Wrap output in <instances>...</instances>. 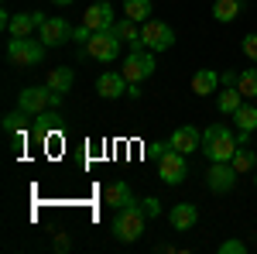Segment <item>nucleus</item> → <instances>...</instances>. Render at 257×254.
I'll return each instance as SVG.
<instances>
[{
    "mask_svg": "<svg viewBox=\"0 0 257 254\" xmlns=\"http://www.w3.org/2000/svg\"><path fill=\"white\" fill-rule=\"evenodd\" d=\"M151 155L158 158V179L165 182V186H182V182H185V176H189V161H185V158L189 155L175 151L172 141L151 144Z\"/></svg>",
    "mask_w": 257,
    "mask_h": 254,
    "instance_id": "nucleus-1",
    "label": "nucleus"
},
{
    "mask_svg": "<svg viewBox=\"0 0 257 254\" xmlns=\"http://www.w3.org/2000/svg\"><path fill=\"white\" fill-rule=\"evenodd\" d=\"M237 148H240V141L226 124H209L202 131V155L209 161H230Z\"/></svg>",
    "mask_w": 257,
    "mask_h": 254,
    "instance_id": "nucleus-2",
    "label": "nucleus"
},
{
    "mask_svg": "<svg viewBox=\"0 0 257 254\" xmlns=\"http://www.w3.org/2000/svg\"><path fill=\"white\" fill-rule=\"evenodd\" d=\"M144 223H148V216L141 210V203H131V206L117 210L110 230H113V237H117L120 244H134V240H141V234H144Z\"/></svg>",
    "mask_w": 257,
    "mask_h": 254,
    "instance_id": "nucleus-3",
    "label": "nucleus"
},
{
    "mask_svg": "<svg viewBox=\"0 0 257 254\" xmlns=\"http://www.w3.org/2000/svg\"><path fill=\"white\" fill-rule=\"evenodd\" d=\"M45 59V41L35 38H11L7 41V62L18 65V69H31V65H41Z\"/></svg>",
    "mask_w": 257,
    "mask_h": 254,
    "instance_id": "nucleus-4",
    "label": "nucleus"
},
{
    "mask_svg": "<svg viewBox=\"0 0 257 254\" xmlns=\"http://www.w3.org/2000/svg\"><path fill=\"white\" fill-rule=\"evenodd\" d=\"M62 97H65V93H55V90H48V86H28V90H21L18 107L24 110V114L38 117L41 110H48V107H55V110H59Z\"/></svg>",
    "mask_w": 257,
    "mask_h": 254,
    "instance_id": "nucleus-5",
    "label": "nucleus"
},
{
    "mask_svg": "<svg viewBox=\"0 0 257 254\" xmlns=\"http://www.w3.org/2000/svg\"><path fill=\"white\" fill-rule=\"evenodd\" d=\"M120 35L113 31V28H103V31H93V38L86 41V55L89 59H96V62H117V55H120Z\"/></svg>",
    "mask_w": 257,
    "mask_h": 254,
    "instance_id": "nucleus-6",
    "label": "nucleus"
},
{
    "mask_svg": "<svg viewBox=\"0 0 257 254\" xmlns=\"http://www.w3.org/2000/svg\"><path fill=\"white\" fill-rule=\"evenodd\" d=\"M127 82H141V79L155 76V52L151 48H138V52H127L123 59V69H120Z\"/></svg>",
    "mask_w": 257,
    "mask_h": 254,
    "instance_id": "nucleus-7",
    "label": "nucleus"
},
{
    "mask_svg": "<svg viewBox=\"0 0 257 254\" xmlns=\"http://www.w3.org/2000/svg\"><path fill=\"white\" fill-rule=\"evenodd\" d=\"M141 41H144V48H151V52H168V48L175 45V31H172L165 21H144V24H141Z\"/></svg>",
    "mask_w": 257,
    "mask_h": 254,
    "instance_id": "nucleus-8",
    "label": "nucleus"
},
{
    "mask_svg": "<svg viewBox=\"0 0 257 254\" xmlns=\"http://www.w3.org/2000/svg\"><path fill=\"white\" fill-rule=\"evenodd\" d=\"M206 186L213 189V193H230L233 186H237V168L230 165V161H209V172H206Z\"/></svg>",
    "mask_w": 257,
    "mask_h": 254,
    "instance_id": "nucleus-9",
    "label": "nucleus"
},
{
    "mask_svg": "<svg viewBox=\"0 0 257 254\" xmlns=\"http://www.w3.org/2000/svg\"><path fill=\"white\" fill-rule=\"evenodd\" d=\"M72 24L62 18H45V24L38 28V38L45 41V48H59V45H65V41L72 38Z\"/></svg>",
    "mask_w": 257,
    "mask_h": 254,
    "instance_id": "nucleus-10",
    "label": "nucleus"
},
{
    "mask_svg": "<svg viewBox=\"0 0 257 254\" xmlns=\"http://www.w3.org/2000/svg\"><path fill=\"white\" fill-rule=\"evenodd\" d=\"M41 24H45V14L28 11V14H14L7 21V31H11V38H31V31H38Z\"/></svg>",
    "mask_w": 257,
    "mask_h": 254,
    "instance_id": "nucleus-11",
    "label": "nucleus"
},
{
    "mask_svg": "<svg viewBox=\"0 0 257 254\" xmlns=\"http://www.w3.org/2000/svg\"><path fill=\"white\" fill-rule=\"evenodd\" d=\"M172 148L175 151H182V155H192V151H202V134H199L192 124H185V127H175L172 131Z\"/></svg>",
    "mask_w": 257,
    "mask_h": 254,
    "instance_id": "nucleus-12",
    "label": "nucleus"
},
{
    "mask_svg": "<svg viewBox=\"0 0 257 254\" xmlns=\"http://www.w3.org/2000/svg\"><path fill=\"white\" fill-rule=\"evenodd\" d=\"M82 24L89 28V31H103V28H113L117 21H113V7L103 0V4H93V7H86L82 11Z\"/></svg>",
    "mask_w": 257,
    "mask_h": 254,
    "instance_id": "nucleus-13",
    "label": "nucleus"
},
{
    "mask_svg": "<svg viewBox=\"0 0 257 254\" xmlns=\"http://www.w3.org/2000/svg\"><path fill=\"white\" fill-rule=\"evenodd\" d=\"M127 90H131V82L123 72H103L96 79V93L106 100H117V97H127Z\"/></svg>",
    "mask_w": 257,
    "mask_h": 254,
    "instance_id": "nucleus-14",
    "label": "nucleus"
},
{
    "mask_svg": "<svg viewBox=\"0 0 257 254\" xmlns=\"http://www.w3.org/2000/svg\"><path fill=\"white\" fill-rule=\"evenodd\" d=\"M106 206H113V210H123V206H131L134 203V189H131V182H123V179H113L110 186H106Z\"/></svg>",
    "mask_w": 257,
    "mask_h": 254,
    "instance_id": "nucleus-15",
    "label": "nucleus"
},
{
    "mask_svg": "<svg viewBox=\"0 0 257 254\" xmlns=\"http://www.w3.org/2000/svg\"><path fill=\"white\" fill-rule=\"evenodd\" d=\"M223 82L216 69H196L192 72V93L196 97H209V93H216V86Z\"/></svg>",
    "mask_w": 257,
    "mask_h": 254,
    "instance_id": "nucleus-16",
    "label": "nucleus"
},
{
    "mask_svg": "<svg viewBox=\"0 0 257 254\" xmlns=\"http://www.w3.org/2000/svg\"><path fill=\"white\" fill-rule=\"evenodd\" d=\"M168 220H172V227L175 230H192L199 220V210L192 206V203H175L172 206V213H168Z\"/></svg>",
    "mask_w": 257,
    "mask_h": 254,
    "instance_id": "nucleus-17",
    "label": "nucleus"
},
{
    "mask_svg": "<svg viewBox=\"0 0 257 254\" xmlns=\"http://www.w3.org/2000/svg\"><path fill=\"white\" fill-rule=\"evenodd\" d=\"M72 82H76V72H72L69 65L48 69V79H45V86H48V90H55V93H69V90H72Z\"/></svg>",
    "mask_w": 257,
    "mask_h": 254,
    "instance_id": "nucleus-18",
    "label": "nucleus"
},
{
    "mask_svg": "<svg viewBox=\"0 0 257 254\" xmlns=\"http://www.w3.org/2000/svg\"><path fill=\"white\" fill-rule=\"evenodd\" d=\"M113 31L120 35V41H127L131 45V52H138V48H144V41H141V28H138V21H131V18H123L113 24Z\"/></svg>",
    "mask_w": 257,
    "mask_h": 254,
    "instance_id": "nucleus-19",
    "label": "nucleus"
},
{
    "mask_svg": "<svg viewBox=\"0 0 257 254\" xmlns=\"http://www.w3.org/2000/svg\"><path fill=\"white\" fill-rule=\"evenodd\" d=\"M240 11H243V0H216V4H213V21L230 24V21L240 18Z\"/></svg>",
    "mask_w": 257,
    "mask_h": 254,
    "instance_id": "nucleus-20",
    "label": "nucleus"
},
{
    "mask_svg": "<svg viewBox=\"0 0 257 254\" xmlns=\"http://www.w3.org/2000/svg\"><path fill=\"white\" fill-rule=\"evenodd\" d=\"M59 127H62V117H59V110H55V107L41 110L38 117H35V131H38L41 137H48L52 131H59Z\"/></svg>",
    "mask_w": 257,
    "mask_h": 254,
    "instance_id": "nucleus-21",
    "label": "nucleus"
},
{
    "mask_svg": "<svg viewBox=\"0 0 257 254\" xmlns=\"http://www.w3.org/2000/svg\"><path fill=\"white\" fill-rule=\"evenodd\" d=\"M237 90L247 100H257V62H254V65H247V69L237 76Z\"/></svg>",
    "mask_w": 257,
    "mask_h": 254,
    "instance_id": "nucleus-22",
    "label": "nucleus"
},
{
    "mask_svg": "<svg viewBox=\"0 0 257 254\" xmlns=\"http://www.w3.org/2000/svg\"><path fill=\"white\" fill-rule=\"evenodd\" d=\"M233 124H237V131H254L257 127V107L254 103H240L237 114H233Z\"/></svg>",
    "mask_w": 257,
    "mask_h": 254,
    "instance_id": "nucleus-23",
    "label": "nucleus"
},
{
    "mask_svg": "<svg viewBox=\"0 0 257 254\" xmlns=\"http://www.w3.org/2000/svg\"><path fill=\"white\" fill-rule=\"evenodd\" d=\"M240 97H243V93H240L237 86H226V90L219 93V100H216L219 114H226V117H233V114H237V107H240Z\"/></svg>",
    "mask_w": 257,
    "mask_h": 254,
    "instance_id": "nucleus-24",
    "label": "nucleus"
},
{
    "mask_svg": "<svg viewBox=\"0 0 257 254\" xmlns=\"http://www.w3.org/2000/svg\"><path fill=\"white\" fill-rule=\"evenodd\" d=\"M123 14L138 24L151 21V0H123Z\"/></svg>",
    "mask_w": 257,
    "mask_h": 254,
    "instance_id": "nucleus-25",
    "label": "nucleus"
},
{
    "mask_svg": "<svg viewBox=\"0 0 257 254\" xmlns=\"http://www.w3.org/2000/svg\"><path fill=\"white\" fill-rule=\"evenodd\" d=\"M230 165L237 168V176H247V172L257 165V158H254V151H247V148L240 144L237 151H233V158H230Z\"/></svg>",
    "mask_w": 257,
    "mask_h": 254,
    "instance_id": "nucleus-26",
    "label": "nucleus"
},
{
    "mask_svg": "<svg viewBox=\"0 0 257 254\" xmlns=\"http://www.w3.org/2000/svg\"><path fill=\"white\" fill-rule=\"evenodd\" d=\"M28 117H31V114H24V110H11V114H7V117H4V131H7V134H24V127H28Z\"/></svg>",
    "mask_w": 257,
    "mask_h": 254,
    "instance_id": "nucleus-27",
    "label": "nucleus"
},
{
    "mask_svg": "<svg viewBox=\"0 0 257 254\" xmlns=\"http://www.w3.org/2000/svg\"><path fill=\"white\" fill-rule=\"evenodd\" d=\"M141 210H144L148 220H155V216H161V203L155 199V196H148V199H141Z\"/></svg>",
    "mask_w": 257,
    "mask_h": 254,
    "instance_id": "nucleus-28",
    "label": "nucleus"
},
{
    "mask_svg": "<svg viewBox=\"0 0 257 254\" xmlns=\"http://www.w3.org/2000/svg\"><path fill=\"white\" fill-rule=\"evenodd\" d=\"M240 48H243V55L250 62H257V35H247V38L240 41Z\"/></svg>",
    "mask_w": 257,
    "mask_h": 254,
    "instance_id": "nucleus-29",
    "label": "nucleus"
},
{
    "mask_svg": "<svg viewBox=\"0 0 257 254\" xmlns=\"http://www.w3.org/2000/svg\"><path fill=\"white\" fill-rule=\"evenodd\" d=\"M243 251H247L243 240H223V244H219V254H243Z\"/></svg>",
    "mask_w": 257,
    "mask_h": 254,
    "instance_id": "nucleus-30",
    "label": "nucleus"
},
{
    "mask_svg": "<svg viewBox=\"0 0 257 254\" xmlns=\"http://www.w3.org/2000/svg\"><path fill=\"white\" fill-rule=\"evenodd\" d=\"M72 38H76V45H82V48H86V41L93 38V31H89V28H86V24H79V28H76V31H72Z\"/></svg>",
    "mask_w": 257,
    "mask_h": 254,
    "instance_id": "nucleus-31",
    "label": "nucleus"
},
{
    "mask_svg": "<svg viewBox=\"0 0 257 254\" xmlns=\"http://www.w3.org/2000/svg\"><path fill=\"white\" fill-rule=\"evenodd\" d=\"M69 247H72V244H69V237H65V234L55 237V251H69Z\"/></svg>",
    "mask_w": 257,
    "mask_h": 254,
    "instance_id": "nucleus-32",
    "label": "nucleus"
},
{
    "mask_svg": "<svg viewBox=\"0 0 257 254\" xmlns=\"http://www.w3.org/2000/svg\"><path fill=\"white\" fill-rule=\"evenodd\" d=\"M223 82L226 86H237V72H223Z\"/></svg>",
    "mask_w": 257,
    "mask_h": 254,
    "instance_id": "nucleus-33",
    "label": "nucleus"
},
{
    "mask_svg": "<svg viewBox=\"0 0 257 254\" xmlns=\"http://www.w3.org/2000/svg\"><path fill=\"white\" fill-rule=\"evenodd\" d=\"M55 7H69V4H76V0H52Z\"/></svg>",
    "mask_w": 257,
    "mask_h": 254,
    "instance_id": "nucleus-34",
    "label": "nucleus"
},
{
    "mask_svg": "<svg viewBox=\"0 0 257 254\" xmlns=\"http://www.w3.org/2000/svg\"><path fill=\"white\" fill-rule=\"evenodd\" d=\"M254 158H257V148H254Z\"/></svg>",
    "mask_w": 257,
    "mask_h": 254,
    "instance_id": "nucleus-35",
    "label": "nucleus"
},
{
    "mask_svg": "<svg viewBox=\"0 0 257 254\" xmlns=\"http://www.w3.org/2000/svg\"><path fill=\"white\" fill-rule=\"evenodd\" d=\"M254 186H257V179H254Z\"/></svg>",
    "mask_w": 257,
    "mask_h": 254,
    "instance_id": "nucleus-36",
    "label": "nucleus"
}]
</instances>
